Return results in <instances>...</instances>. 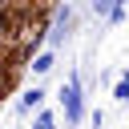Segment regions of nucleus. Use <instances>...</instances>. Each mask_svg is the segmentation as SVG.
I'll list each match as a JSON object with an SVG mask.
<instances>
[{
  "label": "nucleus",
  "instance_id": "5",
  "mask_svg": "<svg viewBox=\"0 0 129 129\" xmlns=\"http://www.w3.org/2000/svg\"><path fill=\"white\" fill-rule=\"evenodd\" d=\"M40 105H44V89H40V85L24 89V97H20V109H40Z\"/></svg>",
  "mask_w": 129,
  "mask_h": 129
},
{
  "label": "nucleus",
  "instance_id": "8",
  "mask_svg": "<svg viewBox=\"0 0 129 129\" xmlns=\"http://www.w3.org/2000/svg\"><path fill=\"white\" fill-rule=\"evenodd\" d=\"M109 4H113V0H89V8H93V16H101V20H105V12H109Z\"/></svg>",
  "mask_w": 129,
  "mask_h": 129
},
{
  "label": "nucleus",
  "instance_id": "3",
  "mask_svg": "<svg viewBox=\"0 0 129 129\" xmlns=\"http://www.w3.org/2000/svg\"><path fill=\"white\" fill-rule=\"evenodd\" d=\"M125 16H129V4L125 0H113L109 12H105V24H125Z\"/></svg>",
  "mask_w": 129,
  "mask_h": 129
},
{
  "label": "nucleus",
  "instance_id": "6",
  "mask_svg": "<svg viewBox=\"0 0 129 129\" xmlns=\"http://www.w3.org/2000/svg\"><path fill=\"white\" fill-rule=\"evenodd\" d=\"M113 101L129 105V73H121V77H117V85H113Z\"/></svg>",
  "mask_w": 129,
  "mask_h": 129
},
{
  "label": "nucleus",
  "instance_id": "1",
  "mask_svg": "<svg viewBox=\"0 0 129 129\" xmlns=\"http://www.w3.org/2000/svg\"><path fill=\"white\" fill-rule=\"evenodd\" d=\"M60 109H64V121L69 125H81V117H85V89H81V77L77 73L60 89Z\"/></svg>",
  "mask_w": 129,
  "mask_h": 129
},
{
  "label": "nucleus",
  "instance_id": "4",
  "mask_svg": "<svg viewBox=\"0 0 129 129\" xmlns=\"http://www.w3.org/2000/svg\"><path fill=\"white\" fill-rule=\"evenodd\" d=\"M52 64H56V52H36V56H32V73H36V77L52 73Z\"/></svg>",
  "mask_w": 129,
  "mask_h": 129
},
{
  "label": "nucleus",
  "instance_id": "7",
  "mask_svg": "<svg viewBox=\"0 0 129 129\" xmlns=\"http://www.w3.org/2000/svg\"><path fill=\"white\" fill-rule=\"evenodd\" d=\"M32 125H36V129H52V125H56V113H52V109H40V113L32 117Z\"/></svg>",
  "mask_w": 129,
  "mask_h": 129
},
{
  "label": "nucleus",
  "instance_id": "9",
  "mask_svg": "<svg viewBox=\"0 0 129 129\" xmlns=\"http://www.w3.org/2000/svg\"><path fill=\"white\" fill-rule=\"evenodd\" d=\"M125 4H129V0H125Z\"/></svg>",
  "mask_w": 129,
  "mask_h": 129
},
{
  "label": "nucleus",
  "instance_id": "2",
  "mask_svg": "<svg viewBox=\"0 0 129 129\" xmlns=\"http://www.w3.org/2000/svg\"><path fill=\"white\" fill-rule=\"evenodd\" d=\"M73 28H77V8L64 0V4L52 12V24H48V32H44V36H48L52 44H60V40H69V36H73Z\"/></svg>",
  "mask_w": 129,
  "mask_h": 129
}]
</instances>
